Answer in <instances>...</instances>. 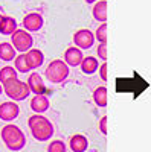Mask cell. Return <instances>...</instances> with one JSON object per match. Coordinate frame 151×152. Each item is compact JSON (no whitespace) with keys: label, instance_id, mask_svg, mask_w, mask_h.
Here are the masks:
<instances>
[{"label":"cell","instance_id":"d4e9b609","mask_svg":"<svg viewBox=\"0 0 151 152\" xmlns=\"http://www.w3.org/2000/svg\"><path fill=\"white\" fill-rule=\"evenodd\" d=\"M99 131H101V134H107V117L104 116V117H101V120H99Z\"/></svg>","mask_w":151,"mask_h":152},{"label":"cell","instance_id":"44dd1931","mask_svg":"<svg viewBox=\"0 0 151 152\" xmlns=\"http://www.w3.org/2000/svg\"><path fill=\"white\" fill-rule=\"evenodd\" d=\"M95 40L99 43H107V23H101L95 31Z\"/></svg>","mask_w":151,"mask_h":152},{"label":"cell","instance_id":"7402d4cb","mask_svg":"<svg viewBox=\"0 0 151 152\" xmlns=\"http://www.w3.org/2000/svg\"><path fill=\"white\" fill-rule=\"evenodd\" d=\"M47 152H67V146L63 140H54L49 143Z\"/></svg>","mask_w":151,"mask_h":152},{"label":"cell","instance_id":"3957f363","mask_svg":"<svg viewBox=\"0 0 151 152\" xmlns=\"http://www.w3.org/2000/svg\"><path fill=\"white\" fill-rule=\"evenodd\" d=\"M69 66L63 59H54L49 62V66L44 70V76L52 84H63L69 78Z\"/></svg>","mask_w":151,"mask_h":152},{"label":"cell","instance_id":"603a6c76","mask_svg":"<svg viewBox=\"0 0 151 152\" xmlns=\"http://www.w3.org/2000/svg\"><path fill=\"white\" fill-rule=\"evenodd\" d=\"M107 44L105 43H99L98 44V47H96V55H98V58L101 59V61H107V47H105Z\"/></svg>","mask_w":151,"mask_h":152},{"label":"cell","instance_id":"d6986e66","mask_svg":"<svg viewBox=\"0 0 151 152\" xmlns=\"http://www.w3.org/2000/svg\"><path fill=\"white\" fill-rule=\"evenodd\" d=\"M18 72L15 70V67H11V66H5L0 69V84H6L8 81L12 79H18Z\"/></svg>","mask_w":151,"mask_h":152},{"label":"cell","instance_id":"7a4b0ae2","mask_svg":"<svg viewBox=\"0 0 151 152\" xmlns=\"http://www.w3.org/2000/svg\"><path fill=\"white\" fill-rule=\"evenodd\" d=\"M0 137H2L5 146L12 152H18L26 146V135L14 123L5 125L0 131Z\"/></svg>","mask_w":151,"mask_h":152},{"label":"cell","instance_id":"9c48e42d","mask_svg":"<svg viewBox=\"0 0 151 152\" xmlns=\"http://www.w3.org/2000/svg\"><path fill=\"white\" fill-rule=\"evenodd\" d=\"M26 84H28V87H29L31 93L35 94V96L46 93V84H44V81H43V78H41L40 73H37V72L31 73L29 78H28V81H26Z\"/></svg>","mask_w":151,"mask_h":152},{"label":"cell","instance_id":"8fae6325","mask_svg":"<svg viewBox=\"0 0 151 152\" xmlns=\"http://www.w3.org/2000/svg\"><path fill=\"white\" fill-rule=\"evenodd\" d=\"M24 55H26V62H28V66H29V70H37V69H40L43 66V62H44V53L41 52L40 49L32 47L29 52H26Z\"/></svg>","mask_w":151,"mask_h":152},{"label":"cell","instance_id":"ba28073f","mask_svg":"<svg viewBox=\"0 0 151 152\" xmlns=\"http://www.w3.org/2000/svg\"><path fill=\"white\" fill-rule=\"evenodd\" d=\"M20 114V107L17 105V102H3L0 104V120L3 122H12L18 117Z\"/></svg>","mask_w":151,"mask_h":152},{"label":"cell","instance_id":"7c38bea8","mask_svg":"<svg viewBox=\"0 0 151 152\" xmlns=\"http://www.w3.org/2000/svg\"><path fill=\"white\" fill-rule=\"evenodd\" d=\"M50 108V102L46 94H38V96H34L31 100V110L35 114H43Z\"/></svg>","mask_w":151,"mask_h":152},{"label":"cell","instance_id":"9a60e30c","mask_svg":"<svg viewBox=\"0 0 151 152\" xmlns=\"http://www.w3.org/2000/svg\"><path fill=\"white\" fill-rule=\"evenodd\" d=\"M99 70V62L98 58L93 56H84L82 62H81V72L84 75H93L95 72Z\"/></svg>","mask_w":151,"mask_h":152},{"label":"cell","instance_id":"6da1fadb","mask_svg":"<svg viewBox=\"0 0 151 152\" xmlns=\"http://www.w3.org/2000/svg\"><path fill=\"white\" fill-rule=\"evenodd\" d=\"M28 126L31 129L32 137L37 142H47L52 138L55 129L54 125L47 117H44L43 114H32V116L28 119Z\"/></svg>","mask_w":151,"mask_h":152},{"label":"cell","instance_id":"cb8c5ba5","mask_svg":"<svg viewBox=\"0 0 151 152\" xmlns=\"http://www.w3.org/2000/svg\"><path fill=\"white\" fill-rule=\"evenodd\" d=\"M99 76L104 82H107V62H102L99 66Z\"/></svg>","mask_w":151,"mask_h":152},{"label":"cell","instance_id":"52a82bcc","mask_svg":"<svg viewBox=\"0 0 151 152\" xmlns=\"http://www.w3.org/2000/svg\"><path fill=\"white\" fill-rule=\"evenodd\" d=\"M21 24H23L24 31H28L29 34L31 32H38L44 26V18H43L41 14H38V12H29V14H26L23 17Z\"/></svg>","mask_w":151,"mask_h":152},{"label":"cell","instance_id":"ffe728a7","mask_svg":"<svg viewBox=\"0 0 151 152\" xmlns=\"http://www.w3.org/2000/svg\"><path fill=\"white\" fill-rule=\"evenodd\" d=\"M14 62H15V70L17 72H20V73H28L29 72V66L26 62V55H24V53L17 55Z\"/></svg>","mask_w":151,"mask_h":152},{"label":"cell","instance_id":"ac0fdd59","mask_svg":"<svg viewBox=\"0 0 151 152\" xmlns=\"http://www.w3.org/2000/svg\"><path fill=\"white\" fill-rule=\"evenodd\" d=\"M15 49L12 47L11 43H0V59L2 61H12V59H15Z\"/></svg>","mask_w":151,"mask_h":152},{"label":"cell","instance_id":"2e32d148","mask_svg":"<svg viewBox=\"0 0 151 152\" xmlns=\"http://www.w3.org/2000/svg\"><path fill=\"white\" fill-rule=\"evenodd\" d=\"M93 102L99 107V108H105L107 107V88L104 85H101V87H96L95 90H93Z\"/></svg>","mask_w":151,"mask_h":152},{"label":"cell","instance_id":"5b68a950","mask_svg":"<svg viewBox=\"0 0 151 152\" xmlns=\"http://www.w3.org/2000/svg\"><path fill=\"white\" fill-rule=\"evenodd\" d=\"M11 44H12V47L15 49V52L26 53L34 46V38H32V35L28 31L17 29L14 34L11 35Z\"/></svg>","mask_w":151,"mask_h":152},{"label":"cell","instance_id":"4fadbf2b","mask_svg":"<svg viewBox=\"0 0 151 152\" xmlns=\"http://www.w3.org/2000/svg\"><path fill=\"white\" fill-rule=\"evenodd\" d=\"M69 148L72 152H85L89 149V140L82 134H75L69 140Z\"/></svg>","mask_w":151,"mask_h":152},{"label":"cell","instance_id":"e0dca14e","mask_svg":"<svg viewBox=\"0 0 151 152\" xmlns=\"http://www.w3.org/2000/svg\"><path fill=\"white\" fill-rule=\"evenodd\" d=\"M17 20L14 17L5 15L3 17V23H2V29H0V34L2 35H12L17 31Z\"/></svg>","mask_w":151,"mask_h":152},{"label":"cell","instance_id":"277c9868","mask_svg":"<svg viewBox=\"0 0 151 152\" xmlns=\"http://www.w3.org/2000/svg\"><path fill=\"white\" fill-rule=\"evenodd\" d=\"M3 91L9 99H12V102L24 100L31 94V90H29L28 84L20 81V79H12V81H8L6 84H3Z\"/></svg>","mask_w":151,"mask_h":152},{"label":"cell","instance_id":"83f0119b","mask_svg":"<svg viewBox=\"0 0 151 152\" xmlns=\"http://www.w3.org/2000/svg\"><path fill=\"white\" fill-rule=\"evenodd\" d=\"M2 93H3V85L0 84V96H2Z\"/></svg>","mask_w":151,"mask_h":152},{"label":"cell","instance_id":"30bf717a","mask_svg":"<svg viewBox=\"0 0 151 152\" xmlns=\"http://www.w3.org/2000/svg\"><path fill=\"white\" fill-rule=\"evenodd\" d=\"M82 59H84L82 50H80L78 47H75V46L66 49L64 56H63V61H64L69 67H78V66H81Z\"/></svg>","mask_w":151,"mask_h":152},{"label":"cell","instance_id":"8992f818","mask_svg":"<svg viewBox=\"0 0 151 152\" xmlns=\"http://www.w3.org/2000/svg\"><path fill=\"white\" fill-rule=\"evenodd\" d=\"M95 34L90 29H80L75 32L73 35V44L75 47H78L80 50H85L90 49L95 44Z\"/></svg>","mask_w":151,"mask_h":152},{"label":"cell","instance_id":"5bb4252c","mask_svg":"<svg viewBox=\"0 0 151 152\" xmlns=\"http://www.w3.org/2000/svg\"><path fill=\"white\" fill-rule=\"evenodd\" d=\"M92 15L96 21H101V23L107 21V2L105 0H98V2L93 5Z\"/></svg>","mask_w":151,"mask_h":152},{"label":"cell","instance_id":"4316f807","mask_svg":"<svg viewBox=\"0 0 151 152\" xmlns=\"http://www.w3.org/2000/svg\"><path fill=\"white\" fill-rule=\"evenodd\" d=\"M3 17H5V15H2V14H0V29H2V23H3Z\"/></svg>","mask_w":151,"mask_h":152},{"label":"cell","instance_id":"484cf974","mask_svg":"<svg viewBox=\"0 0 151 152\" xmlns=\"http://www.w3.org/2000/svg\"><path fill=\"white\" fill-rule=\"evenodd\" d=\"M84 2H85V3H89V5H93V3L98 2V0H84Z\"/></svg>","mask_w":151,"mask_h":152}]
</instances>
